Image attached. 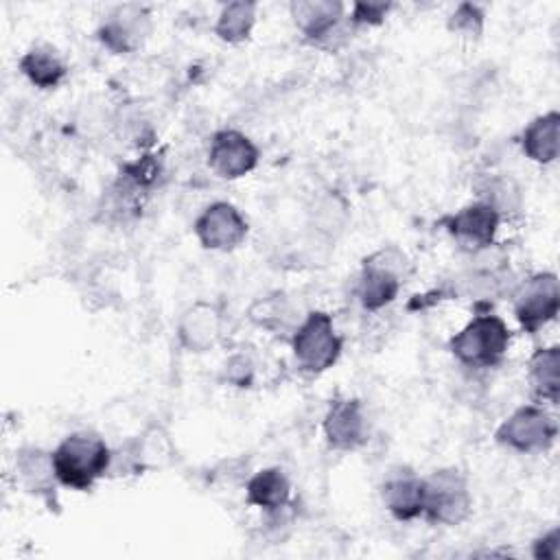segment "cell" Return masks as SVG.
Wrapping results in <instances>:
<instances>
[{"mask_svg": "<svg viewBox=\"0 0 560 560\" xmlns=\"http://www.w3.org/2000/svg\"><path fill=\"white\" fill-rule=\"evenodd\" d=\"M50 457L57 483L79 492L90 490L112 468V448L94 431H74L66 435Z\"/></svg>", "mask_w": 560, "mask_h": 560, "instance_id": "1", "label": "cell"}, {"mask_svg": "<svg viewBox=\"0 0 560 560\" xmlns=\"http://www.w3.org/2000/svg\"><path fill=\"white\" fill-rule=\"evenodd\" d=\"M413 273L409 256L396 245H383L372 252L361 262V273L357 280V298L365 311H381L392 304Z\"/></svg>", "mask_w": 560, "mask_h": 560, "instance_id": "2", "label": "cell"}, {"mask_svg": "<svg viewBox=\"0 0 560 560\" xmlns=\"http://www.w3.org/2000/svg\"><path fill=\"white\" fill-rule=\"evenodd\" d=\"M510 341L512 330L499 315L479 313L451 337L448 350L462 365L488 370L497 368L505 359Z\"/></svg>", "mask_w": 560, "mask_h": 560, "instance_id": "3", "label": "cell"}, {"mask_svg": "<svg viewBox=\"0 0 560 560\" xmlns=\"http://www.w3.org/2000/svg\"><path fill=\"white\" fill-rule=\"evenodd\" d=\"M472 512L466 475L455 466L431 470L422 477V516L433 525H462Z\"/></svg>", "mask_w": 560, "mask_h": 560, "instance_id": "4", "label": "cell"}, {"mask_svg": "<svg viewBox=\"0 0 560 560\" xmlns=\"http://www.w3.org/2000/svg\"><path fill=\"white\" fill-rule=\"evenodd\" d=\"M291 350L304 372L322 374L332 368L343 350V339L335 330L332 315L311 311L291 335Z\"/></svg>", "mask_w": 560, "mask_h": 560, "instance_id": "5", "label": "cell"}, {"mask_svg": "<svg viewBox=\"0 0 560 560\" xmlns=\"http://www.w3.org/2000/svg\"><path fill=\"white\" fill-rule=\"evenodd\" d=\"M289 13L302 37L324 50L341 48L354 31L346 4L339 0H295L289 4Z\"/></svg>", "mask_w": 560, "mask_h": 560, "instance_id": "6", "label": "cell"}, {"mask_svg": "<svg viewBox=\"0 0 560 560\" xmlns=\"http://www.w3.org/2000/svg\"><path fill=\"white\" fill-rule=\"evenodd\" d=\"M558 438V420L538 402L514 409L494 431V440L516 453H545Z\"/></svg>", "mask_w": 560, "mask_h": 560, "instance_id": "7", "label": "cell"}, {"mask_svg": "<svg viewBox=\"0 0 560 560\" xmlns=\"http://www.w3.org/2000/svg\"><path fill=\"white\" fill-rule=\"evenodd\" d=\"M512 306L518 326L534 335L556 319L560 308V282L553 271H538L521 280L512 291Z\"/></svg>", "mask_w": 560, "mask_h": 560, "instance_id": "8", "label": "cell"}, {"mask_svg": "<svg viewBox=\"0 0 560 560\" xmlns=\"http://www.w3.org/2000/svg\"><path fill=\"white\" fill-rule=\"evenodd\" d=\"M151 31H153L151 11L144 4L127 2V4L112 7L103 15L96 28V37L114 55H129L144 46Z\"/></svg>", "mask_w": 560, "mask_h": 560, "instance_id": "9", "label": "cell"}, {"mask_svg": "<svg viewBox=\"0 0 560 560\" xmlns=\"http://www.w3.org/2000/svg\"><path fill=\"white\" fill-rule=\"evenodd\" d=\"M192 230L203 249L232 252L245 241L249 225L234 203L214 201L201 210Z\"/></svg>", "mask_w": 560, "mask_h": 560, "instance_id": "10", "label": "cell"}, {"mask_svg": "<svg viewBox=\"0 0 560 560\" xmlns=\"http://www.w3.org/2000/svg\"><path fill=\"white\" fill-rule=\"evenodd\" d=\"M499 223H501V214L490 203L479 199L472 203H466L457 212L446 214L442 219V225L453 236V241L470 254L494 245Z\"/></svg>", "mask_w": 560, "mask_h": 560, "instance_id": "11", "label": "cell"}, {"mask_svg": "<svg viewBox=\"0 0 560 560\" xmlns=\"http://www.w3.org/2000/svg\"><path fill=\"white\" fill-rule=\"evenodd\" d=\"M260 151L238 129H221L210 140L208 166L221 179H241L252 173L258 164Z\"/></svg>", "mask_w": 560, "mask_h": 560, "instance_id": "12", "label": "cell"}, {"mask_svg": "<svg viewBox=\"0 0 560 560\" xmlns=\"http://www.w3.org/2000/svg\"><path fill=\"white\" fill-rule=\"evenodd\" d=\"M370 422L359 398H335L324 416V438L332 451H357L368 442Z\"/></svg>", "mask_w": 560, "mask_h": 560, "instance_id": "13", "label": "cell"}, {"mask_svg": "<svg viewBox=\"0 0 560 560\" xmlns=\"http://www.w3.org/2000/svg\"><path fill=\"white\" fill-rule=\"evenodd\" d=\"M223 330V315L212 302L190 304L177 322V341L188 352H208L212 350Z\"/></svg>", "mask_w": 560, "mask_h": 560, "instance_id": "14", "label": "cell"}, {"mask_svg": "<svg viewBox=\"0 0 560 560\" xmlns=\"http://www.w3.org/2000/svg\"><path fill=\"white\" fill-rule=\"evenodd\" d=\"M381 501L396 521L422 516V477L407 466L392 468L383 477Z\"/></svg>", "mask_w": 560, "mask_h": 560, "instance_id": "15", "label": "cell"}, {"mask_svg": "<svg viewBox=\"0 0 560 560\" xmlns=\"http://www.w3.org/2000/svg\"><path fill=\"white\" fill-rule=\"evenodd\" d=\"M20 72L39 90H55L68 74V63L63 55L50 44L31 46L18 59Z\"/></svg>", "mask_w": 560, "mask_h": 560, "instance_id": "16", "label": "cell"}, {"mask_svg": "<svg viewBox=\"0 0 560 560\" xmlns=\"http://www.w3.org/2000/svg\"><path fill=\"white\" fill-rule=\"evenodd\" d=\"M245 494L247 503L260 508L265 514H276L287 510L291 503V481L278 466L262 468L249 477Z\"/></svg>", "mask_w": 560, "mask_h": 560, "instance_id": "17", "label": "cell"}, {"mask_svg": "<svg viewBox=\"0 0 560 560\" xmlns=\"http://www.w3.org/2000/svg\"><path fill=\"white\" fill-rule=\"evenodd\" d=\"M527 383L536 402L560 400V348H538L527 361Z\"/></svg>", "mask_w": 560, "mask_h": 560, "instance_id": "18", "label": "cell"}, {"mask_svg": "<svg viewBox=\"0 0 560 560\" xmlns=\"http://www.w3.org/2000/svg\"><path fill=\"white\" fill-rule=\"evenodd\" d=\"M560 114L556 109L536 116L521 133L523 153L536 164H551L558 158Z\"/></svg>", "mask_w": 560, "mask_h": 560, "instance_id": "19", "label": "cell"}, {"mask_svg": "<svg viewBox=\"0 0 560 560\" xmlns=\"http://www.w3.org/2000/svg\"><path fill=\"white\" fill-rule=\"evenodd\" d=\"M129 453L133 457L136 470H160L173 459V442L162 424L147 427L138 438L129 440Z\"/></svg>", "mask_w": 560, "mask_h": 560, "instance_id": "20", "label": "cell"}, {"mask_svg": "<svg viewBox=\"0 0 560 560\" xmlns=\"http://www.w3.org/2000/svg\"><path fill=\"white\" fill-rule=\"evenodd\" d=\"M258 4L247 0L228 2L221 7L217 22H214V35L225 44H241L245 42L256 24Z\"/></svg>", "mask_w": 560, "mask_h": 560, "instance_id": "21", "label": "cell"}, {"mask_svg": "<svg viewBox=\"0 0 560 560\" xmlns=\"http://www.w3.org/2000/svg\"><path fill=\"white\" fill-rule=\"evenodd\" d=\"M15 472L28 492L55 490L57 477L52 470V457H50V453H46L37 446H26L18 453Z\"/></svg>", "mask_w": 560, "mask_h": 560, "instance_id": "22", "label": "cell"}, {"mask_svg": "<svg viewBox=\"0 0 560 560\" xmlns=\"http://www.w3.org/2000/svg\"><path fill=\"white\" fill-rule=\"evenodd\" d=\"M311 214H313V225L317 232H322L326 236H337L346 230V223L350 219V206L339 192L328 190L315 199Z\"/></svg>", "mask_w": 560, "mask_h": 560, "instance_id": "23", "label": "cell"}, {"mask_svg": "<svg viewBox=\"0 0 560 560\" xmlns=\"http://www.w3.org/2000/svg\"><path fill=\"white\" fill-rule=\"evenodd\" d=\"M486 26V13L475 2H462L455 7V11L446 20V28L466 39H479Z\"/></svg>", "mask_w": 560, "mask_h": 560, "instance_id": "24", "label": "cell"}, {"mask_svg": "<svg viewBox=\"0 0 560 560\" xmlns=\"http://www.w3.org/2000/svg\"><path fill=\"white\" fill-rule=\"evenodd\" d=\"M518 186L510 177H490L479 186V201L490 203L501 217L518 208Z\"/></svg>", "mask_w": 560, "mask_h": 560, "instance_id": "25", "label": "cell"}, {"mask_svg": "<svg viewBox=\"0 0 560 560\" xmlns=\"http://www.w3.org/2000/svg\"><path fill=\"white\" fill-rule=\"evenodd\" d=\"M392 9H394L392 2H354L350 7L348 20H350L352 28L378 26L389 15Z\"/></svg>", "mask_w": 560, "mask_h": 560, "instance_id": "26", "label": "cell"}, {"mask_svg": "<svg viewBox=\"0 0 560 560\" xmlns=\"http://www.w3.org/2000/svg\"><path fill=\"white\" fill-rule=\"evenodd\" d=\"M223 381L234 387H249L254 381V361L249 359V354H232L223 365Z\"/></svg>", "mask_w": 560, "mask_h": 560, "instance_id": "27", "label": "cell"}, {"mask_svg": "<svg viewBox=\"0 0 560 560\" xmlns=\"http://www.w3.org/2000/svg\"><path fill=\"white\" fill-rule=\"evenodd\" d=\"M284 313L287 311L282 306L280 295H273V298H267V300H258L249 308L252 322H256L258 326H265V328H278L282 317H284Z\"/></svg>", "mask_w": 560, "mask_h": 560, "instance_id": "28", "label": "cell"}, {"mask_svg": "<svg viewBox=\"0 0 560 560\" xmlns=\"http://www.w3.org/2000/svg\"><path fill=\"white\" fill-rule=\"evenodd\" d=\"M532 556L536 560H560V529L553 527L538 536L532 545Z\"/></svg>", "mask_w": 560, "mask_h": 560, "instance_id": "29", "label": "cell"}]
</instances>
